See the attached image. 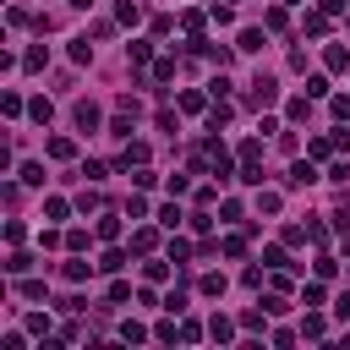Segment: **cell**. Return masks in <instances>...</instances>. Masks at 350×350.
<instances>
[{"label":"cell","instance_id":"cell-29","mask_svg":"<svg viewBox=\"0 0 350 350\" xmlns=\"http://www.w3.org/2000/svg\"><path fill=\"white\" fill-rule=\"evenodd\" d=\"M170 257H175V262H186V257H191V241H180V235H175V241H170Z\"/></svg>","mask_w":350,"mask_h":350},{"label":"cell","instance_id":"cell-37","mask_svg":"<svg viewBox=\"0 0 350 350\" xmlns=\"http://www.w3.org/2000/svg\"><path fill=\"white\" fill-rule=\"evenodd\" d=\"M334 312H339V317H350V295H339V306H334Z\"/></svg>","mask_w":350,"mask_h":350},{"label":"cell","instance_id":"cell-3","mask_svg":"<svg viewBox=\"0 0 350 350\" xmlns=\"http://www.w3.org/2000/svg\"><path fill=\"white\" fill-rule=\"evenodd\" d=\"M71 120H77L82 131H98V109H93L88 98H77V104H71Z\"/></svg>","mask_w":350,"mask_h":350},{"label":"cell","instance_id":"cell-6","mask_svg":"<svg viewBox=\"0 0 350 350\" xmlns=\"http://www.w3.org/2000/svg\"><path fill=\"white\" fill-rule=\"evenodd\" d=\"M115 16H120L126 27H137V22H142V5H137V0H120V5H115Z\"/></svg>","mask_w":350,"mask_h":350},{"label":"cell","instance_id":"cell-17","mask_svg":"<svg viewBox=\"0 0 350 350\" xmlns=\"http://www.w3.org/2000/svg\"><path fill=\"white\" fill-rule=\"evenodd\" d=\"M279 202H284L279 191H257V213H279Z\"/></svg>","mask_w":350,"mask_h":350},{"label":"cell","instance_id":"cell-38","mask_svg":"<svg viewBox=\"0 0 350 350\" xmlns=\"http://www.w3.org/2000/svg\"><path fill=\"white\" fill-rule=\"evenodd\" d=\"M290 5H306V0H290Z\"/></svg>","mask_w":350,"mask_h":350},{"label":"cell","instance_id":"cell-30","mask_svg":"<svg viewBox=\"0 0 350 350\" xmlns=\"http://www.w3.org/2000/svg\"><path fill=\"white\" fill-rule=\"evenodd\" d=\"M224 257H246V241L241 235H224Z\"/></svg>","mask_w":350,"mask_h":350},{"label":"cell","instance_id":"cell-12","mask_svg":"<svg viewBox=\"0 0 350 350\" xmlns=\"http://www.w3.org/2000/svg\"><path fill=\"white\" fill-rule=\"evenodd\" d=\"M27 115H33L38 126H49V115H55V104H49V98H33V104H27Z\"/></svg>","mask_w":350,"mask_h":350},{"label":"cell","instance_id":"cell-9","mask_svg":"<svg viewBox=\"0 0 350 350\" xmlns=\"http://www.w3.org/2000/svg\"><path fill=\"white\" fill-rule=\"evenodd\" d=\"M131 164H148V142H131V148L120 153V170H131Z\"/></svg>","mask_w":350,"mask_h":350},{"label":"cell","instance_id":"cell-35","mask_svg":"<svg viewBox=\"0 0 350 350\" xmlns=\"http://www.w3.org/2000/svg\"><path fill=\"white\" fill-rule=\"evenodd\" d=\"M202 339V323H180V345H197Z\"/></svg>","mask_w":350,"mask_h":350},{"label":"cell","instance_id":"cell-4","mask_svg":"<svg viewBox=\"0 0 350 350\" xmlns=\"http://www.w3.org/2000/svg\"><path fill=\"white\" fill-rule=\"evenodd\" d=\"M323 66H328V71H345V66H350V49H345V44H328V49H323Z\"/></svg>","mask_w":350,"mask_h":350},{"label":"cell","instance_id":"cell-33","mask_svg":"<svg viewBox=\"0 0 350 350\" xmlns=\"http://www.w3.org/2000/svg\"><path fill=\"white\" fill-rule=\"evenodd\" d=\"M197 290H202V295H219V290H224V273H208V279H202Z\"/></svg>","mask_w":350,"mask_h":350},{"label":"cell","instance_id":"cell-34","mask_svg":"<svg viewBox=\"0 0 350 350\" xmlns=\"http://www.w3.org/2000/svg\"><path fill=\"white\" fill-rule=\"evenodd\" d=\"M16 290H22V295H27V301H44V284H38V279H22V284H16Z\"/></svg>","mask_w":350,"mask_h":350},{"label":"cell","instance_id":"cell-10","mask_svg":"<svg viewBox=\"0 0 350 350\" xmlns=\"http://www.w3.org/2000/svg\"><path fill=\"white\" fill-rule=\"evenodd\" d=\"M208 334H213L219 345H230V339H235V323H230V317H213V323H208Z\"/></svg>","mask_w":350,"mask_h":350},{"label":"cell","instance_id":"cell-13","mask_svg":"<svg viewBox=\"0 0 350 350\" xmlns=\"http://www.w3.org/2000/svg\"><path fill=\"white\" fill-rule=\"evenodd\" d=\"M142 279H148V284H164V279H170V262H142Z\"/></svg>","mask_w":350,"mask_h":350},{"label":"cell","instance_id":"cell-36","mask_svg":"<svg viewBox=\"0 0 350 350\" xmlns=\"http://www.w3.org/2000/svg\"><path fill=\"white\" fill-rule=\"evenodd\" d=\"M345 5H350V0H317V11H328V16H339Z\"/></svg>","mask_w":350,"mask_h":350},{"label":"cell","instance_id":"cell-20","mask_svg":"<svg viewBox=\"0 0 350 350\" xmlns=\"http://www.w3.org/2000/svg\"><path fill=\"white\" fill-rule=\"evenodd\" d=\"M120 339H126V345H142L148 328H142V323H120Z\"/></svg>","mask_w":350,"mask_h":350},{"label":"cell","instance_id":"cell-25","mask_svg":"<svg viewBox=\"0 0 350 350\" xmlns=\"http://www.w3.org/2000/svg\"><path fill=\"white\" fill-rule=\"evenodd\" d=\"M153 339H164V345H175V339H180V323H159V328H153Z\"/></svg>","mask_w":350,"mask_h":350},{"label":"cell","instance_id":"cell-5","mask_svg":"<svg viewBox=\"0 0 350 350\" xmlns=\"http://www.w3.org/2000/svg\"><path fill=\"white\" fill-rule=\"evenodd\" d=\"M235 49H241V55H257V49H262V27H246V33L235 38Z\"/></svg>","mask_w":350,"mask_h":350},{"label":"cell","instance_id":"cell-31","mask_svg":"<svg viewBox=\"0 0 350 350\" xmlns=\"http://www.w3.org/2000/svg\"><path fill=\"white\" fill-rule=\"evenodd\" d=\"M98 268H104V273H115V268H126V257H120V252H104V257H98Z\"/></svg>","mask_w":350,"mask_h":350},{"label":"cell","instance_id":"cell-16","mask_svg":"<svg viewBox=\"0 0 350 350\" xmlns=\"http://www.w3.org/2000/svg\"><path fill=\"white\" fill-rule=\"evenodd\" d=\"M16 175H22V186H44V164H22Z\"/></svg>","mask_w":350,"mask_h":350},{"label":"cell","instance_id":"cell-14","mask_svg":"<svg viewBox=\"0 0 350 350\" xmlns=\"http://www.w3.org/2000/svg\"><path fill=\"white\" fill-rule=\"evenodd\" d=\"M323 334H328V323H323V317H317V312H312V317H306V323H301V339H323Z\"/></svg>","mask_w":350,"mask_h":350},{"label":"cell","instance_id":"cell-23","mask_svg":"<svg viewBox=\"0 0 350 350\" xmlns=\"http://www.w3.org/2000/svg\"><path fill=\"white\" fill-rule=\"evenodd\" d=\"M180 219H186V213H180V208H175V202H170V208H159V224H164V230H175V224H180Z\"/></svg>","mask_w":350,"mask_h":350},{"label":"cell","instance_id":"cell-27","mask_svg":"<svg viewBox=\"0 0 350 350\" xmlns=\"http://www.w3.org/2000/svg\"><path fill=\"white\" fill-rule=\"evenodd\" d=\"M328 93V77H306V98H323Z\"/></svg>","mask_w":350,"mask_h":350},{"label":"cell","instance_id":"cell-8","mask_svg":"<svg viewBox=\"0 0 350 350\" xmlns=\"http://www.w3.org/2000/svg\"><path fill=\"white\" fill-rule=\"evenodd\" d=\"M49 159H77V142L71 137H49Z\"/></svg>","mask_w":350,"mask_h":350},{"label":"cell","instance_id":"cell-28","mask_svg":"<svg viewBox=\"0 0 350 350\" xmlns=\"http://www.w3.org/2000/svg\"><path fill=\"white\" fill-rule=\"evenodd\" d=\"M334 148H339V142H328V137H317V142H312V148H306V153H312V159H328V153H334Z\"/></svg>","mask_w":350,"mask_h":350},{"label":"cell","instance_id":"cell-26","mask_svg":"<svg viewBox=\"0 0 350 350\" xmlns=\"http://www.w3.org/2000/svg\"><path fill=\"white\" fill-rule=\"evenodd\" d=\"M180 27H186V33L197 38V33H202V11H186V16H180Z\"/></svg>","mask_w":350,"mask_h":350},{"label":"cell","instance_id":"cell-2","mask_svg":"<svg viewBox=\"0 0 350 350\" xmlns=\"http://www.w3.org/2000/svg\"><path fill=\"white\" fill-rule=\"evenodd\" d=\"M273 98H279V82H273V77H257V82H252V104L262 109V104H273Z\"/></svg>","mask_w":350,"mask_h":350},{"label":"cell","instance_id":"cell-19","mask_svg":"<svg viewBox=\"0 0 350 350\" xmlns=\"http://www.w3.org/2000/svg\"><path fill=\"white\" fill-rule=\"evenodd\" d=\"M27 268H33L27 252H11V257H5V273H27Z\"/></svg>","mask_w":350,"mask_h":350},{"label":"cell","instance_id":"cell-15","mask_svg":"<svg viewBox=\"0 0 350 350\" xmlns=\"http://www.w3.org/2000/svg\"><path fill=\"white\" fill-rule=\"evenodd\" d=\"M71 60L88 66V60H93V44H88V38H71Z\"/></svg>","mask_w":350,"mask_h":350},{"label":"cell","instance_id":"cell-24","mask_svg":"<svg viewBox=\"0 0 350 350\" xmlns=\"http://www.w3.org/2000/svg\"><path fill=\"white\" fill-rule=\"evenodd\" d=\"M98 235H104V241H115V235H120V219H115V213H104V219H98Z\"/></svg>","mask_w":350,"mask_h":350},{"label":"cell","instance_id":"cell-21","mask_svg":"<svg viewBox=\"0 0 350 350\" xmlns=\"http://www.w3.org/2000/svg\"><path fill=\"white\" fill-rule=\"evenodd\" d=\"M0 109H5V115H11V120H16V115H22V109H27V104H22V98H16V93H0Z\"/></svg>","mask_w":350,"mask_h":350},{"label":"cell","instance_id":"cell-7","mask_svg":"<svg viewBox=\"0 0 350 350\" xmlns=\"http://www.w3.org/2000/svg\"><path fill=\"white\" fill-rule=\"evenodd\" d=\"M22 66H27V71H44V66H49V49H44V44H33V49L22 55Z\"/></svg>","mask_w":350,"mask_h":350},{"label":"cell","instance_id":"cell-22","mask_svg":"<svg viewBox=\"0 0 350 350\" xmlns=\"http://www.w3.org/2000/svg\"><path fill=\"white\" fill-rule=\"evenodd\" d=\"M44 213H49V219H66V213H71V202H66V197H49V202H44Z\"/></svg>","mask_w":350,"mask_h":350},{"label":"cell","instance_id":"cell-11","mask_svg":"<svg viewBox=\"0 0 350 350\" xmlns=\"http://www.w3.org/2000/svg\"><path fill=\"white\" fill-rule=\"evenodd\" d=\"M323 33H328V11H312L306 16V38H323Z\"/></svg>","mask_w":350,"mask_h":350},{"label":"cell","instance_id":"cell-1","mask_svg":"<svg viewBox=\"0 0 350 350\" xmlns=\"http://www.w3.org/2000/svg\"><path fill=\"white\" fill-rule=\"evenodd\" d=\"M312 180H317V170H312L306 159H295V164L284 170V186H290V191H295V186H312Z\"/></svg>","mask_w":350,"mask_h":350},{"label":"cell","instance_id":"cell-18","mask_svg":"<svg viewBox=\"0 0 350 350\" xmlns=\"http://www.w3.org/2000/svg\"><path fill=\"white\" fill-rule=\"evenodd\" d=\"M153 246H159L153 230H137V235H131V252H153Z\"/></svg>","mask_w":350,"mask_h":350},{"label":"cell","instance_id":"cell-32","mask_svg":"<svg viewBox=\"0 0 350 350\" xmlns=\"http://www.w3.org/2000/svg\"><path fill=\"white\" fill-rule=\"evenodd\" d=\"M66 279H71V284H82V279H88V262H77V257H71V262H66Z\"/></svg>","mask_w":350,"mask_h":350}]
</instances>
